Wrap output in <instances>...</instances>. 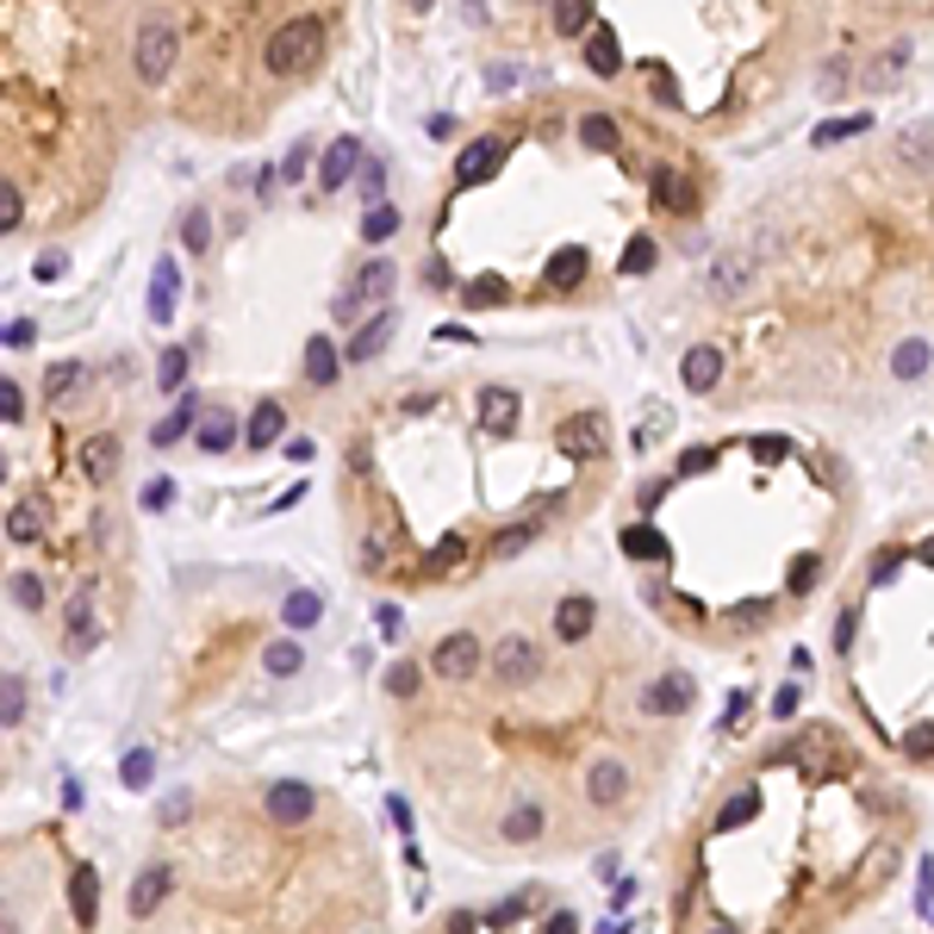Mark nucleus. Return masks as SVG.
<instances>
[{"instance_id":"nucleus-24","label":"nucleus","mask_w":934,"mask_h":934,"mask_svg":"<svg viewBox=\"0 0 934 934\" xmlns=\"http://www.w3.org/2000/svg\"><path fill=\"white\" fill-rule=\"evenodd\" d=\"M25 705H32V691H25L20 673H0V729L25 723Z\"/></svg>"},{"instance_id":"nucleus-37","label":"nucleus","mask_w":934,"mask_h":934,"mask_svg":"<svg viewBox=\"0 0 934 934\" xmlns=\"http://www.w3.org/2000/svg\"><path fill=\"white\" fill-rule=\"evenodd\" d=\"M25 225V193L13 181H0V237H13Z\"/></svg>"},{"instance_id":"nucleus-29","label":"nucleus","mask_w":934,"mask_h":934,"mask_svg":"<svg viewBox=\"0 0 934 934\" xmlns=\"http://www.w3.org/2000/svg\"><path fill=\"white\" fill-rule=\"evenodd\" d=\"M181 249H188V256H206L212 249V212L206 206H188V218H181Z\"/></svg>"},{"instance_id":"nucleus-39","label":"nucleus","mask_w":934,"mask_h":934,"mask_svg":"<svg viewBox=\"0 0 934 934\" xmlns=\"http://www.w3.org/2000/svg\"><path fill=\"white\" fill-rule=\"evenodd\" d=\"M69 642H94V605H88V592H81L76 605H69Z\"/></svg>"},{"instance_id":"nucleus-10","label":"nucleus","mask_w":934,"mask_h":934,"mask_svg":"<svg viewBox=\"0 0 934 934\" xmlns=\"http://www.w3.org/2000/svg\"><path fill=\"white\" fill-rule=\"evenodd\" d=\"M393 330H400V312H393V305H381V312H374V318H368V325L344 344V362H374V356L393 344Z\"/></svg>"},{"instance_id":"nucleus-42","label":"nucleus","mask_w":934,"mask_h":934,"mask_svg":"<svg viewBox=\"0 0 934 934\" xmlns=\"http://www.w3.org/2000/svg\"><path fill=\"white\" fill-rule=\"evenodd\" d=\"M747 455L761 461V468H779V461H791V442L785 437H754L747 442Z\"/></svg>"},{"instance_id":"nucleus-44","label":"nucleus","mask_w":934,"mask_h":934,"mask_svg":"<svg viewBox=\"0 0 934 934\" xmlns=\"http://www.w3.org/2000/svg\"><path fill=\"white\" fill-rule=\"evenodd\" d=\"M13 605H20V610H44V579H38V573H20V579H13Z\"/></svg>"},{"instance_id":"nucleus-45","label":"nucleus","mask_w":934,"mask_h":934,"mask_svg":"<svg viewBox=\"0 0 934 934\" xmlns=\"http://www.w3.org/2000/svg\"><path fill=\"white\" fill-rule=\"evenodd\" d=\"M20 418H25V393H20V381L0 374V424H20Z\"/></svg>"},{"instance_id":"nucleus-40","label":"nucleus","mask_w":934,"mask_h":934,"mask_svg":"<svg viewBox=\"0 0 934 934\" xmlns=\"http://www.w3.org/2000/svg\"><path fill=\"white\" fill-rule=\"evenodd\" d=\"M188 810H193V798H188V785H181V791H169V798L156 803V822H162V829H181Z\"/></svg>"},{"instance_id":"nucleus-7","label":"nucleus","mask_w":934,"mask_h":934,"mask_svg":"<svg viewBox=\"0 0 934 934\" xmlns=\"http://www.w3.org/2000/svg\"><path fill=\"white\" fill-rule=\"evenodd\" d=\"M505 137H474L468 150L455 156V188H480V181H493L498 175V162H505Z\"/></svg>"},{"instance_id":"nucleus-3","label":"nucleus","mask_w":934,"mask_h":934,"mask_svg":"<svg viewBox=\"0 0 934 934\" xmlns=\"http://www.w3.org/2000/svg\"><path fill=\"white\" fill-rule=\"evenodd\" d=\"M393 281H400V268L386 262V256H374V262H362V268H349L344 293H337V325H356L368 305H386V300H393Z\"/></svg>"},{"instance_id":"nucleus-56","label":"nucleus","mask_w":934,"mask_h":934,"mask_svg":"<svg viewBox=\"0 0 934 934\" xmlns=\"http://www.w3.org/2000/svg\"><path fill=\"white\" fill-rule=\"evenodd\" d=\"M0 934H20V915H7V910H0Z\"/></svg>"},{"instance_id":"nucleus-16","label":"nucleus","mask_w":934,"mask_h":934,"mask_svg":"<svg viewBox=\"0 0 934 934\" xmlns=\"http://www.w3.org/2000/svg\"><path fill=\"white\" fill-rule=\"evenodd\" d=\"M281 430H286V412L274 400H256V412H249V424H244V449H274Z\"/></svg>"},{"instance_id":"nucleus-49","label":"nucleus","mask_w":934,"mask_h":934,"mask_svg":"<svg viewBox=\"0 0 934 934\" xmlns=\"http://www.w3.org/2000/svg\"><path fill=\"white\" fill-rule=\"evenodd\" d=\"M63 268H69V256H63V249H44L38 262H32V274H38V281H57Z\"/></svg>"},{"instance_id":"nucleus-35","label":"nucleus","mask_w":934,"mask_h":934,"mask_svg":"<svg viewBox=\"0 0 934 934\" xmlns=\"http://www.w3.org/2000/svg\"><path fill=\"white\" fill-rule=\"evenodd\" d=\"M156 386H162V393H181V386H188V349H181V344L162 349V362H156Z\"/></svg>"},{"instance_id":"nucleus-32","label":"nucleus","mask_w":934,"mask_h":934,"mask_svg":"<svg viewBox=\"0 0 934 934\" xmlns=\"http://www.w3.org/2000/svg\"><path fill=\"white\" fill-rule=\"evenodd\" d=\"M424 691V661H400V667L386 673V698H400V705H412Z\"/></svg>"},{"instance_id":"nucleus-14","label":"nucleus","mask_w":934,"mask_h":934,"mask_svg":"<svg viewBox=\"0 0 934 934\" xmlns=\"http://www.w3.org/2000/svg\"><path fill=\"white\" fill-rule=\"evenodd\" d=\"M679 374H686V393H710V386L723 381V349H717V344H698V349H686V362H679Z\"/></svg>"},{"instance_id":"nucleus-17","label":"nucleus","mask_w":934,"mask_h":934,"mask_svg":"<svg viewBox=\"0 0 934 934\" xmlns=\"http://www.w3.org/2000/svg\"><path fill=\"white\" fill-rule=\"evenodd\" d=\"M480 424H493V430H511L524 418V400H517L511 386H480Z\"/></svg>"},{"instance_id":"nucleus-20","label":"nucleus","mask_w":934,"mask_h":934,"mask_svg":"<svg viewBox=\"0 0 934 934\" xmlns=\"http://www.w3.org/2000/svg\"><path fill=\"white\" fill-rule=\"evenodd\" d=\"M230 442H237V412H206L193 430V449H206V455H225Z\"/></svg>"},{"instance_id":"nucleus-48","label":"nucleus","mask_w":934,"mask_h":934,"mask_svg":"<svg viewBox=\"0 0 934 934\" xmlns=\"http://www.w3.org/2000/svg\"><path fill=\"white\" fill-rule=\"evenodd\" d=\"M866 132V119H829V125H817V144H835V137H854Z\"/></svg>"},{"instance_id":"nucleus-54","label":"nucleus","mask_w":934,"mask_h":934,"mask_svg":"<svg viewBox=\"0 0 934 934\" xmlns=\"http://www.w3.org/2000/svg\"><path fill=\"white\" fill-rule=\"evenodd\" d=\"M424 286H430V293H442V286H455V274H449V262H430V268H424Z\"/></svg>"},{"instance_id":"nucleus-11","label":"nucleus","mask_w":934,"mask_h":934,"mask_svg":"<svg viewBox=\"0 0 934 934\" xmlns=\"http://www.w3.org/2000/svg\"><path fill=\"white\" fill-rule=\"evenodd\" d=\"M200 418H206V400H200V393L188 386V393H175V412L150 430V442H156V449H175V442L188 437V430H200Z\"/></svg>"},{"instance_id":"nucleus-23","label":"nucleus","mask_w":934,"mask_h":934,"mask_svg":"<svg viewBox=\"0 0 934 934\" xmlns=\"http://www.w3.org/2000/svg\"><path fill=\"white\" fill-rule=\"evenodd\" d=\"M654 206H661V212H686L691 206V181L679 169H654Z\"/></svg>"},{"instance_id":"nucleus-25","label":"nucleus","mask_w":934,"mask_h":934,"mask_svg":"<svg viewBox=\"0 0 934 934\" xmlns=\"http://www.w3.org/2000/svg\"><path fill=\"white\" fill-rule=\"evenodd\" d=\"M281 617H286V630H312V623L325 617V598H318V592H286Z\"/></svg>"},{"instance_id":"nucleus-28","label":"nucleus","mask_w":934,"mask_h":934,"mask_svg":"<svg viewBox=\"0 0 934 934\" xmlns=\"http://www.w3.org/2000/svg\"><path fill=\"white\" fill-rule=\"evenodd\" d=\"M579 144L598 150V156H610V150H617V119H610V113H586V119H579Z\"/></svg>"},{"instance_id":"nucleus-31","label":"nucleus","mask_w":934,"mask_h":934,"mask_svg":"<svg viewBox=\"0 0 934 934\" xmlns=\"http://www.w3.org/2000/svg\"><path fill=\"white\" fill-rule=\"evenodd\" d=\"M44 530V498H25V505H13V517H7V536L13 542H38Z\"/></svg>"},{"instance_id":"nucleus-50","label":"nucleus","mask_w":934,"mask_h":934,"mask_svg":"<svg viewBox=\"0 0 934 934\" xmlns=\"http://www.w3.org/2000/svg\"><path fill=\"white\" fill-rule=\"evenodd\" d=\"M305 162H312V144H293V150H286V162H281L274 175H286V181H300V175H305Z\"/></svg>"},{"instance_id":"nucleus-41","label":"nucleus","mask_w":934,"mask_h":934,"mask_svg":"<svg viewBox=\"0 0 934 934\" xmlns=\"http://www.w3.org/2000/svg\"><path fill=\"white\" fill-rule=\"evenodd\" d=\"M76 386H81V362H57L50 368V381H44V393H50V400H69Z\"/></svg>"},{"instance_id":"nucleus-53","label":"nucleus","mask_w":934,"mask_h":934,"mask_svg":"<svg viewBox=\"0 0 934 934\" xmlns=\"http://www.w3.org/2000/svg\"><path fill=\"white\" fill-rule=\"evenodd\" d=\"M169 498H175V486H169V480H150V486H144V505H150V511H162Z\"/></svg>"},{"instance_id":"nucleus-8","label":"nucleus","mask_w":934,"mask_h":934,"mask_svg":"<svg viewBox=\"0 0 934 934\" xmlns=\"http://www.w3.org/2000/svg\"><path fill=\"white\" fill-rule=\"evenodd\" d=\"M554 442H561V455L567 461H598L605 455V424L592 418H561V430H554Z\"/></svg>"},{"instance_id":"nucleus-15","label":"nucleus","mask_w":934,"mask_h":934,"mask_svg":"<svg viewBox=\"0 0 934 934\" xmlns=\"http://www.w3.org/2000/svg\"><path fill=\"white\" fill-rule=\"evenodd\" d=\"M69 910H76L81 934L94 929V915H100V873L94 866H76V873H69Z\"/></svg>"},{"instance_id":"nucleus-22","label":"nucleus","mask_w":934,"mask_h":934,"mask_svg":"<svg viewBox=\"0 0 934 934\" xmlns=\"http://www.w3.org/2000/svg\"><path fill=\"white\" fill-rule=\"evenodd\" d=\"M119 785H125V791H150L156 785V754L150 747H125V754H119Z\"/></svg>"},{"instance_id":"nucleus-36","label":"nucleus","mask_w":934,"mask_h":934,"mask_svg":"<svg viewBox=\"0 0 934 934\" xmlns=\"http://www.w3.org/2000/svg\"><path fill=\"white\" fill-rule=\"evenodd\" d=\"M505 293H511V286L498 281V274H480V281H468V286H461V300L474 305V312H486V305H498V300H505Z\"/></svg>"},{"instance_id":"nucleus-47","label":"nucleus","mask_w":934,"mask_h":934,"mask_svg":"<svg viewBox=\"0 0 934 934\" xmlns=\"http://www.w3.org/2000/svg\"><path fill=\"white\" fill-rule=\"evenodd\" d=\"M0 344H7V349H32V344H38V325H32V318H20V325H0Z\"/></svg>"},{"instance_id":"nucleus-46","label":"nucleus","mask_w":934,"mask_h":934,"mask_svg":"<svg viewBox=\"0 0 934 934\" xmlns=\"http://www.w3.org/2000/svg\"><path fill=\"white\" fill-rule=\"evenodd\" d=\"M356 188H362V193H368V206H374V200L386 193V162H374V156H368L362 175H356Z\"/></svg>"},{"instance_id":"nucleus-5","label":"nucleus","mask_w":934,"mask_h":934,"mask_svg":"<svg viewBox=\"0 0 934 934\" xmlns=\"http://www.w3.org/2000/svg\"><path fill=\"white\" fill-rule=\"evenodd\" d=\"M262 817L274 822V829H305V822L318 817V791L300 779H274L262 791Z\"/></svg>"},{"instance_id":"nucleus-2","label":"nucleus","mask_w":934,"mask_h":934,"mask_svg":"<svg viewBox=\"0 0 934 934\" xmlns=\"http://www.w3.org/2000/svg\"><path fill=\"white\" fill-rule=\"evenodd\" d=\"M175 57H181V32H175L169 20H144L132 38V69L144 88H162V81L175 76Z\"/></svg>"},{"instance_id":"nucleus-30","label":"nucleus","mask_w":934,"mask_h":934,"mask_svg":"<svg viewBox=\"0 0 934 934\" xmlns=\"http://www.w3.org/2000/svg\"><path fill=\"white\" fill-rule=\"evenodd\" d=\"M891 374H897V381H922V374H929V344H922V337H910V344H897V356H891Z\"/></svg>"},{"instance_id":"nucleus-33","label":"nucleus","mask_w":934,"mask_h":934,"mask_svg":"<svg viewBox=\"0 0 934 934\" xmlns=\"http://www.w3.org/2000/svg\"><path fill=\"white\" fill-rule=\"evenodd\" d=\"M554 32L586 38V32H592V0H554Z\"/></svg>"},{"instance_id":"nucleus-38","label":"nucleus","mask_w":934,"mask_h":934,"mask_svg":"<svg viewBox=\"0 0 934 934\" xmlns=\"http://www.w3.org/2000/svg\"><path fill=\"white\" fill-rule=\"evenodd\" d=\"M654 256H661V249H654V237H630V244H623V274H649L654 268Z\"/></svg>"},{"instance_id":"nucleus-4","label":"nucleus","mask_w":934,"mask_h":934,"mask_svg":"<svg viewBox=\"0 0 934 934\" xmlns=\"http://www.w3.org/2000/svg\"><path fill=\"white\" fill-rule=\"evenodd\" d=\"M480 654H486V635L480 630H449L437 649L424 654V679H442V686H461L480 673Z\"/></svg>"},{"instance_id":"nucleus-26","label":"nucleus","mask_w":934,"mask_h":934,"mask_svg":"<svg viewBox=\"0 0 934 934\" xmlns=\"http://www.w3.org/2000/svg\"><path fill=\"white\" fill-rule=\"evenodd\" d=\"M929 156H934V119H929V125H915V132L897 137V162H903V169H922Z\"/></svg>"},{"instance_id":"nucleus-1","label":"nucleus","mask_w":934,"mask_h":934,"mask_svg":"<svg viewBox=\"0 0 934 934\" xmlns=\"http://www.w3.org/2000/svg\"><path fill=\"white\" fill-rule=\"evenodd\" d=\"M318 57H325V20H318V13L286 20L262 50V63L274 76H305V69H318Z\"/></svg>"},{"instance_id":"nucleus-57","label":"nucleus","mask_w":934,"mask_h":934,"mask_svg":"<svg viewBox=\"0 0 934 934\" xmlns=\"http://www.w3.org/2000/svg\"><path fill=\"white\" fill-rule=\"evenodd\" d=\"M0 480H7V455H0Z\"/></svg>"},{"instance_id":"nucleus-12","label":"nucleus","mask_w":934,"mask_h":934,"mask_svg":"<svg viewBox=\"0 0 934 934\" xmlns=\"http://www.w3.org/2000/svg\"><path fill=\"white\" fill-rule=\"evenodd\" d=\"M175 300H181V262H175V256H162V262H156V274H150V305H144V312H150V325H169V318H175Z\"/></svg>"},{"instance_id":"nucleus-52","label":"nucleus","mask_w":934,"mask_h":934,"mask_svg":"<svg viewBox=\"0 0 934 934\" xmlns=\"http://www.w3.org/2000/svg\"><path fill=\"white\" fill-rule=\"evenodd\" d=\"M374 623H381V635H400L405 630V610L400 605H381V610H374Z\"/></svg>"},{"instance_id":"nucleus-43","label":"nucleus","mask_w":934,"mask_h":934,"mask_svg":"<svg viewBox=\"0 0 934 934\" xmlns=\"http://www.w3.org/2000/svg\"><path fill=\"white\" fill-rule=\"evenodd\" d=\"M710 286H717V293H742V286H747V262L723 256V262H717V274H710Z\"/></svg>"},{"instance_id":"nucleus-51","label":"nucleus","mask_w":934,"mask_h":934,"mask_svg":"<svg viewBox=\"0 0 934 934\" xmlns=\"http://www.w3.org/2000/svg\"><path fill=\"white\" fill-rule=\"evenodd\" d=\"M717 468V449H686V461H679V474H710Z\"/></svg>"},{"instance_id":"nucleus-19","label":"nucleus","mask_w":934,"mask_h":934,"mask_svg":"<svg viewBox=\"0 0 934 934\" xmlns=\"http://www.w3.org/2000/svg\"><path fill=\"white\" fill-rule=\"evenodd\" d=\"M586 69L592 76H617V69H623V50H617V32H610V25H592L586 32Z\"/></svg>"},{"instance_id":"nucleus-13","label":"nucleus","mask_w":934,"mask_h":934,"mask_svg":"<svg viewBox=\"0 0 934 934\" xmlns=\"http://www.w3.org/2000/svg\"><path fill=\"white\" fill-rule=\"evenodd\" d=\"M337 374H344V349H337V337H305V381L312 386H337Z\"/></svg>"},{"instance_id":"nucleus-21","label":"nucleus","mask_w":934,"mask_h":934,"mask_svg":"<svg viewBox=\"0 0 934 934\" xmlns=\"http://www.w3.org/2000/svg\"><path fill=\"white\" fill-rule=\"evenodd\" d=\"M586 268H592V256H586L579 244L554 249V256H549V286H554V293H567V286H579V281H586Z\"/></svg>"},{"instance_id":"nucleus-9","label":"nucleus","mask_w":934,"mask_h":934,"mask_svg":"<svg viewBox=\"0 0 934 934\" xmlns=\"http://www.w3.org/2000/svg\"><path fill=\"white\" fill-rule=\"evenodd\" d=\"M169 891H175V866H169V859H156V866H144V873L132 878V897H125V903H132V915L144 922V915L162 910V897H169Z\"/></svg>"},{"instance_id":"nucleus-6","label":"nucleus","mask_w":934,"mask_h":934,"mask_svg":"<svg viewBox=\"0 0 934 934\" xmlns=\"http://www.w3.org/2000/svg\"><path fill=\"white\" fill-rule=\"evenodd\" d=\"M362 162H368V150L356 144V137H337L325 156H318V188L325 193H344V188H356V175H362Z\"/></svg>"},{"instance_id":"nucleus-55","label":"nucleus","mask_w":934,"mask_h":934,"mask_svg":"<svg viewBox=\"0 0 934 934\" xmlns=\"http://www.w3.org/2000/svg\"><path fill=\"white\" fill-rule=\"evenodd\" d=\"M424 132H430V137H455V113H437V119H424Z\"/></svg>"},{"instance_id":"nucleus-18","label":"nucleus","mask_w":934,"mask_h":934,"mask_svg":"<svg viewBox=\"0 0 934 934\" xmlns=\"http://www.w3.org/2000/svg\"><path fill=\"white\" fill-rule=\"evenodd\" d=\"M81 474L94 480V486H106V480L119 474V437H106V430H100V437L81 442Z\"/></svg>"},{"instance_id":"nucleus-34","label":"nucleus","mask_w":934,"mask_h":934,"mask_svg":"<svg viewBox=\"0 0 934 934\" xmlns=\"http://www.w3.org/2000/svg\"><path fill=\"white\" fill-rule=\"evenodd\" d=\"M262 667L274 673V679H293V673L305 667V654H300V642L286 635V642H268V654H262Z\"/></svg>"},{"instance_id":"nucleus-27","label":"nucleus","mask_w":934,"mask_h":934,"mask_svg":"<svg viewBox=\"0 0 934 934\" xmlns=\"http://www.w3.org/2000/svg\"><path fill=\"white\" fill-rule=\"evenodd\" d=\"M393 230H400V206H393V200H374V206L362 212V244H386Z\"/></svg>"}]
</instances>
